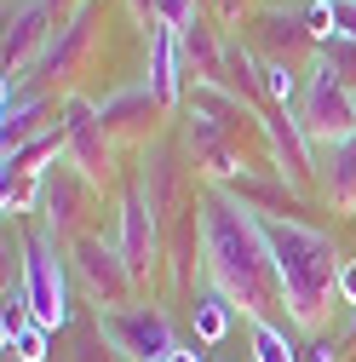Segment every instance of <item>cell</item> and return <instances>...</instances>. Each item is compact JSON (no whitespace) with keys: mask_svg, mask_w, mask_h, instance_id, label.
I'll use <instances>...</instances> for the list:
<instances>
[{"mask_svg":"<svg viewBox=\"0 0 356 362\" xmlns=\"http://www.w3.org/2000/svg\"><path fill=\"white\" fill-rule=\"evenodd\" d=\"M196 224H201L207 282L242 316H264L282 299V288H276V264H271V242H264V230H259V213L242 196L213 185V190H201Z\"/></svg>","mask_w":356,"mask_h":362,"instance_id":"6da1fadb","label":"cell"},{"mask_svg":"<svg viewBox=\"0 0 356 362\" xmlns=\"http://www.w3.org/2000/svg\"><path fill=\"white\" fill-rule=\"evenodd\" d=\"M259 230L271 242V264H276V288H282V305L299 328H322L328 305L339 299V247L333 236L310 230L299 218H264L259 213Z\"/></svg>","mask_w":356,"mask_h":362,"instance_id":"7a4b0ae2","label":"cell"},{"mask_svg":"<svg viewBox=\"0 0 356 362\" xmlns=\"http://www.w3.org/2000/svg\"><path fill=\"white\" fill-rule=\"evenodd\" d=\"M23 293H29V310L40 328H64L69 322V270L58 259V236L52 230H35L23 242Z\"/></svg>","mask_w":356,"mask_h":362,"instance_id":"3957f363","label":"cell"},{"mask_svg":"<svg viewBox=\"0 0 356 362\" xmlns=\"http://www.w3.org/2000/svg\"><path fill=\"white\" fill-rule=\"evenodd\" d=\"M299 121H304L310 139H322V144H339V139H350V132H356V93L333 75L328 58H316V64H310V75H304Z\"/></svg>","mask_w":356,"mask_h":362,"instance_id":"277c9868","label":"cell"},{"mask_svg":"<svg viewBox=\"0 0 356 362\" xmlns=\"http://www.w3.org/2000/svg\"><path fill=\"white\" fill-rule=\"evenodd\" d=\"M98 334L109 339V351L132 356V362H167L178 345H172V328L155 305H121V310H104L98 316Z\"/></svg>","mask_w":356,"mask_h":362,"instance_id":"5b68a950","label":"cell"},{"mask_svg":"<svg viewBox=\"0 0 356 362\" xmlns=\"http://www.w3.org/2000/svg\"><path fill=\"white\" fill-rule=\"evenodd\" d=\"M64 150H69V167L86 173V185H104L109 173V127L98 115V104L86 98H64Z\"/></svg>","mask_w":356,"mask_h":362,"instance_id":"8992f818","label":"cell"},{"mask_svg":"<svg viewBox=\"0 0 356 362\" xmlns=\"http://www.w3.org/2000/svg\"><path fill=\"white\" fill-rule=\"evenodd\" d=\"M69 264L81 270V282H86V293L98 299V310H121V305H126L132 270H126L121 247H104L98 236H75V259H69Z\"/></svg>","mask_w":356,"mask_h":362,"instance_id":"52a82bcc","label":"cell"},{"mask_svg":"<svg viewBox=\"0 0 356 362\" xmlns=\"http://www.w3.org/2000/svg\"><path fill=\"white\" fill-rule=\"evenodd\" d=\"M52 6L47 0H18V12H6V81L12 75H29V64H40L52 40Z\"/></svg>","mask_w":356,"mask_h":362,"instance_id":"ba28073f","label":"cell"},{"mask_svg":"<svg viewBox=\"0 0 356 362\" xmlns=\"http://www.w3.org/2000/svg\"><path fill=\"white\" fill-rule=\"evenodd\" d=\"M121 259L132 270V282H150V270H155V207L144 196L121 202Z\"/></svg>","mask_w":356,"mask_h":362,"instance_id":"9c48e42d","label":"cell"},{"mask_svg":"<svg viewBox=\"0 0 356 362\" xmlns=\"http://www.w3.org/2000/svg\"><path fill=\"white\" fill-rule=\"evenodd\" d=\"M81 190H93L81 167H58V161H52L47 173H40V202H35V213L47 218L52 236H64L69 224H75V202H81Z\"/></svg>","mask_w":356,"mask_h":362,"instance_id":"30bf717a","label":"cell"},{"mask_svg":"<svg viewBox=\"0 0 356 362\" xmlns=\"http://www.w3.org/2000/svg\"><path fill=\"white\" fill-rule=\"evenodd\" d=\"M264 132H271V150H276V173L282 178H293V185H304L310 178V132H304V121L287 110V104H276L271 115H264Z\"/></svg>","mask_w":356,"mask_h":362,"instance_id":"8fae6325","label":"cell"},{"mask_svg":"<svg viewBox=\"0 0 356 362\" xmlns=\"http://www.w3.org/2000/svg\"><path fill=\"white\" fill-rule=\"evenodd\" d=\"M190 150H196V161H201V173L207 178H230L236 173V144H230V121H218V115H207V110H196L190 104Z\"/></svg>","mask_w":356,"mask_h":362,"instance_id":"7c38bea8","label":"cell"},{"mask_svg":"<svg viewBox=\"0 0 356 362\" xmlns=\"http://www.w3.org/2000/svg\"><path fill=\"white\" fill-rule=\"evenodd\" d=\"M86 40H93V6H75V18H64L47 40V52H40V69H52V75H69L86 52Z\"/></svg>","mask_w":356,"mask_h":362,"instance_id":"4fadbf2b","label":"cell"},{"mask_svg":"<svg viewBox=\"0 0 356 362\" xmlns=\"http://www.w3.org/2000/svg\"><path fill=\"white\" fill-rule=\"evenodd\" d=\"M178 81H184V47H178V29H150V93L161 104L178 98Z\"/></svg>","mask_w":356,"mask_h":362,"instance_id":"5bb4252c","label":"cell"},{"mask_svg":"<svg viewBox=\"0 0 356 362\" xmlns=\"http://www.w3.org/2000/svg\"><path fill=\"white\" fill-rule=\"evenodd\" d=\"M178 47H184V58H190L201 86H225V40L213 35L207 18H196L190 29H178Z\"/></svg>","mask_w":356,"mask_h":362,"instance_id":"9a60e30c","label":"cell"},{"mask_svg":"<svg viewBox=\"0 0 356 362\" xmlns=\"http://www.w3.org/2000/svg\"><path fill=\"white\" fill-rule=\"evenodd\" d=\"M155 110H161V98L150 93V81H138V86H121L115 98H104V104H98V115H104V127H109V132H138V127H144Z\"/></svg>","mask_w":356,"mask_h":362,"instance_id":"2e32d148","label":"cell"},{"mask_svg":"<svg viewBox=\"0 0 356 362\" xmlns=\"http://www.w3.org/2000/svg\"><path fill=\"white\" fill-rule=\"evenodd\" d=\"M230 310H236V305L207 282V288L196 293V339H201V345H218V339L230 334Z\"/></svg>","mask_w":356,"mask_h":362,"instance_id":"e0dca14e","label":"cell"},{"mask_svg":"<svg viewBox=\"0 0 356 362\" xmlns=\"http://www.w3.org/2000/svg\"><path fill=\"white\" fill-rule=\"evenodd\" d=\"M328 196L339 207H356V132L333 144V167H328Z\"/></svg>","mask_w":356,"mask_h":362,"instance_id":"ac0fdd59","label":"cell"},{"mask_svg":"<svg viewBox=\"0 0 356 362\" xmlns=\"http://www.w3.org/2000/svg\"><path fill=\"white\" fill-rule=\"evenodd\" d=\"M253 362H299L287 334L271 322V316H253Z\"/></svg>","mask_w":356,"mask_h":362,"instance_id":"d6986e66","label":"cell"},{"mask_svg":"<svg viewBox=\"0 0 356 362\" xmlns=\"http://www.w3.org/2000/svg\"><path fill=\"white\" fill-rule=\"evenodd\" d=\"M316 58H328V64H333V75H339L350 93H356V40L333 35V40H322V52H316Z\"/></svg>","mask_w":356,"mask_h":362,"instance_id":"ffe728a7","label":"cell"},{"mask_svg":"<svg viewBox=\"0 0 356 362\" xmlns=\"http://www.w3.org/2000/svg\"><path fill=\"white\" fill-rule=\"evenodd\" d=\"M47 345H52V328H40V322H29L12 345H6V356H18V362H47Z\"/></svg>","mask_w":356,"mask_h":362,"instance_id":"44dd1931","label":"cell"},{"mask_svg":"<svg viewBox=\"0 0 356 362\" xmlns=\"http://www.w3.org/2000/svg\"><path fill=\"white\" fill-rule=\"evenodd\" d=\"M259 75H264V93H271L276 104H293V93H299V75H293L282 58H264V69H259Z\"/></svg>","mask_w":356,"mask_h":362,"instance_id":"7402d4cb","label":"cell"},{"mask_svg":"<svg viewBox=\"0 0 356 362\" xmlns=\"http://www.w3.org/2000/svg\"><path fill=\"white\" fill-rule=\"evenodd\" d=\"M201 12H196V0H155V23L161 29H190Z\"/></svg>","mask_w":356,"mask_h":362,"instance_id":"603a6c76","label":"cell"},{"mask_svg":"<svg viewBox=\"0 0 356 362\" xmlns=\"http://www.w3.org/2000/svg\"><path fill=\"white\" fill-rule=\"evenodd\" d=\"M339 299L356 305V259H345V270H339Z\"/></svg>","mask_w":356,"mask_h":362,"instance_id":"cb8c5ba5","label":"cell"},{"mask_svg":"<svg viewBox=\"0 0 356 362\" xmlns=\"http://www.w3.org/2000/svg\"><path fill=\"white\" fill-rule=\"evenodd\" d=\"M126 6H132V18H138V23L155 29V0H126Z\"/></svg>","mask_w":356,"mask_h":362,"instance_id":"d4e9b609","label":"cell"},{"mask_svg":"<svg viewBox=\"0 0 356 362\" xmlns=\"http://www.w3.org/2000/svg\"><path fill=\"white\" fill-rule=\"evenodd\" d=\"M333 356H339L333 345H316V351H310V362H333Z\"/></svg>","mask_w":356,"mask_h":362,"instance_id":"484cf974","label":"cell"},{"mask_svg":"<svg viewBox=\"0 0 356 362\" xmlns=\"http://www.w3.org/2000/svg\"><path fill=\"white\" fill-rule=\"evenodd\" d=\"M167 362H201V351H172Z\"/></svg>","mask_w":356,"mask_h":362,"instance_id":"4316f807","label":"cell"}]
</instances>
